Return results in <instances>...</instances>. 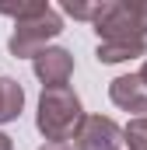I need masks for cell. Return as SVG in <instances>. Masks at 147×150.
<instances>
[{
  "mask_svg": "<svg viewBox=\"0 0 147 150\" xmlns=\"http://www.w3.org/2000/svg\"><path fill=\"white\" fill-rule=\"evenodd\" d=\"M0 14L14 18V35H11L7 45L18 59H35L46 49V42L63 32V18L56 14V7H49L42 0H28V4H18V7H0Z\"/></svg>",
  "mask_w": 147,
  "mask_h": 150,
  "instance_id": "1",
  "label": "cell"
},
{
  "mask_svg": "<svg viewBox=\"0 0 147 150\" xmlns=\"http://www.w3.org/2000/svg\"><path fill=\"white\" fill-rule=\"evenodd\" d=\"M25 108V91L18 80L0 77V122H14Z\"/></svg>",
  "mask_w": 147,
  "mask_h": 150,
  "instance_id": "7",
  "label": "cell"
},
{
  "mask_svg": "<svg viewBox=\"0 0 147 150\" xmlns=\"http://www.w3.org/2000/svg\"><path fill=\"white\" fill-rule=\"evenodd\" d=\"M32 67H35V77L42 80V87H63L74 74V56L60 45H46L32 59Z\"/></svg>",
  "mask_w": 147,
  "mask_h": 150,
  "instance_id": "5",
  "label": "cell"
},
{
  "mask_svg": "<svg viewBox=\"0 0 147 150\" xmlns=\"http://www.w3.org/2000/svg\"><path fill=\"white\" fill-rule=\"evenodd\" d=\"M39 150H74V147H70V143H42Z\"/></svg>",
  "mask_w": 147,
  "mask_h": 150,
  "instance_id": "11",
  "label": "cell"
},
{
  "mask_svg": "<svg viewBox=\"0 0 147 150\" xmlns=\"http://www.w3.org/2000/svg\"><path fill=\"white\" fill-rule=\"evenodd\" d=\"M137 77H140V80H144V84H147V59H144V70H140V74H137Z\"/></svg>",
  "mask_w": 147,
  "mask_h": 150,
  "instance_id": "13",
  "label": "cell"
},
{
  "mask_svg": "<svg viewBox=\"0 0 147 150\" xmlns=\"http://www.w3.org/2000/svg\"><path fill=\"white\" fill-rule=\"evenodd\" d=\"M123 143H126V150H147V115L126 122V129H123Z\"/></svg>",
  "mask_w": 147,
  "mask_h": 150,
  "instance_id": "9",
  "label": "cell"
},
{
  "mask_svg": "<svg viewBox=\"0 0 147 150\" xmlns=\"http://www.w3.org/2000/svg\"><path fill=\"white\" fill-rule=\"evenodd\" d=\"M95 56H98V63H123V59H137V56H147V42H98Z\"/></svg>",
  "mask_w": 147,
  "mask_h": 150,
  "instance_id": "8",
  "label": "cell"
},
{
  "mask_svg": "<svg viewBox=\"0 0 147 150\" xmlns=\"http://www.w3.org/2000/svg\"><path fill=\"white\" fill-rule=\"evenodd\" d=\"M81 119H84L81 98L74 94L67 84L63 87H42L35 126H39V133L46 136V143H67V140H74Z\"/></svg>",
  "mask_w": 147,
  "mask_h": 150,
  "instance_id": "2",
  "label": "cell"
},
{
  "mask_svg": "<svg viewBox=\"0 0 147 150\" xmlns=\"http://www.w3.org/2000/svg\"><path fill=\"white\" fill-rule=\"evenodd\" d=\"M0 150H14V143H11V136H7V133H0Z\"/></svg>",
  "mask_w": 147,
  "mask_h": 150,
  "instance_id": "12",
  "label": "cell"
},
{
  "mask_svg": "<svg viewBox=\"0 0 147 150\" xmlns=\"http://www.w3.org/2000/svg\"><path fill=\"white\" fill-rule=\"evenodd\" d=\"M91 25L102 42H147V18L130 0H105Z\"/></svg>",
  "mask_w": 147,
  "mask_h": 150,
  "instance_id": "3",
  "label": "cell"
},
{
  "mask_svg": "<svg viewBox=\"0 0 147 150\" xmlns=\"http://www.w3.org/2000/svg\"><path fill=\"white\" fill-rule=\"evenodd\" d=\"M102 4H105V0H95V4H77V0H67V4H63V14L81 18V21H95V18L102 14Z\"/></svg>",
  "mask_w": 147,
  "mask_h": 150,
  "instance_id": "10",
  "label": "cell"
},
{
  "mask_svg": "<svg viewBox=\"0 0 147 150\" xmlns=\"http://www.w3.org/2000/svg\"><path fill=\"white\" fill-rule=\"evenodd\" d=\"M109 98L112 105H119L123 112H137V119L147 112V84L137 74H123L109 84Z\"/></svg>",
  "mask_w": 147,
  "mask_h": 150,
  "instance_id": "6",
  "label": "cell"
},
{
  "mask_svg": "<svg viewBox=\"0 0 147 150\" xmlns=\"http://www.w3.org/2000/svg\"><path fill=\"white\" fill-rule=\"evenodd\" d=\"M74 140V150H123V129L109 115H84Z\"/></svg>",
  "mask_w": 147,
  "mask_h": 150,
  "instance_id": "4",
  "label": "cell"
}]
</instances>
